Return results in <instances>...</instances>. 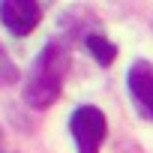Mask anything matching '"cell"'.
I'll use <instances>...</instances> for the list:
<instances>
[{"label": "cell", "instance_id": "cell-4", "mask_svg": "<svg viewBox=\"0 0 153 153\" xmlns=\"http://www.w3.org/2000/svg\"><path fill=\"white\" fill-rule=\"evenodd\" d=\"M129 90H132L135 102L153 117V66L147 60L132 63V69H129Z\"/></svg>", "mask_w": 153, "mask_h": 153}, {"label": "cell", "instance_id": "cell-1", "mask_svg": "<svg viewBox=\"0 0 153 153\" xmlns=\"http://www.w3.org/2000/svg\"><path fill=\"white\" fill-rule=\"evenodd\" d=\"M66 69H69V51L57 42L45 45V51L39 54L33 72H30V81L24 87V99L33 108H48L57 102L60 90H63V78H66Z\"/></svg>", "mask_w": 153, "mask_h": 153}, {"label": "cell", "instance_id": "cell-5", "mask_svg": "<svg viewBox=\"0 0 153 153\" xmlns=\"http://www.w3.org/2000/svg\"><path fill=\"white\" fill-rule=\"evenodd\" d=\"M84 45H87V51L93 54V60H96L99 66H111V63H114V57H117V48H114L105 36L90 33V36L84 39Z\"/></svg>", "mask_w": 153, "mask_h": 153}, {"label": "cell", "instance_id": "cell-2", "mask_svg": "<svg viewBox=\"0 0 153 153\" xmlns=\"http://www.w3.org/2000/svg\"><path fill=\"white\" fill-rule=\"evenodd\" d=\"M69 129L78 153H99V144L105 141V114L93 105H81L72 111Z\"/></svg>", "mask_w": 153, "mask_h": 153}, {"label": "cell", "instance_id": "cell-6", "mask_svg": "<svg viewBox=\"0 0 153 153\" xmlns=\"http://www.w3.org/2000/svg\"><path fill=\"white\" fill-rule=\"evenodd\" d=\"M15 78H18L15 63L6 57V51H3V48H0V87H3V84H12Z\"/></svg>", "mask_w": 153, "mask_h": 153}, {"label": "cell", "instance_id": "cell-3", "mask_svg": "<svg viewBox=\"0 0 153 153\" xmlns=\"http://www.w3.org/2000/svg\"><path fill=\"white\" fill-rule=\"evenodd\" d=\"M39 18H42V9L36 0H0V21L15 36L33 33Z\"/></svg>", "mask_w": 153, "mask_h": 153}]
</instances>
